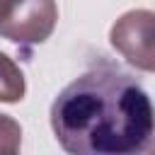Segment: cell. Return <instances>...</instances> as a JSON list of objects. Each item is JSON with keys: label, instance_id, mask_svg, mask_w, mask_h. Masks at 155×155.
I'll use <instances>...</instances> for the list:
<instances>
[{"label": "cell", "instance_id": "2", "mask_svg": "<svg viewBox=\"0 0 155 155\" xmlns=\"http://www.w3.org/2000/svg\"><path fill=\"white\" fill-rule=\"evenodd\" d=\"M58 22L56 0H0V36L19 44H44Z\"/></svg>", "mask_w": 155, "mask_h": 155}, {"label": "cell", "instance_id": "3", "mask_svg": "<svg viewBox=\"0 0 155 155\" xmlns=\"http://www.w3.org/2000/svg\"><path fill=\"white\" fill-rule=\"evenodd\" d=\"M153 12L150 10H131L121 15L111 31V46L138 70H153Z\"/></svg>", "mask_w": 155, "mask_h": 155}, {"label": "cell", "instance_id": "5", "mask_svg": "<svg viewBox=\"0 0 155 155\" xmlns=\"http://www.w3.org/2000/svg\"><path fill=\"white\" fill-rule=\"evenodd\" d=\"M22 145V126L7 116L0 114V153H17Z\"/></svg>", "mask_w": 155, "mask_h": 155}, {"label": "cell", "instance_id": "4", "mask_svg": "<svg viewBox=\"0 0 155 155\" xmlns=\"http://www.w3.org/2000/svg\"><path fill=\"white\" fill-rule=\"evenodd\" d=\"M24 92H27V82L22 68L7 53L0 51V102L15 104L24 97Z\"/></svg>", "mask_w": 155, "mask_h": 155}, {"label": "cell", "instance_id": "1", "mask_svg": "<svg viewBox=\"0 0 155 155\" xmlns=\"http://www.w3.org/2000/svg\"><path fill=\"white\" fill-rule=\"evenodd\" d=\"M51 128L58 145L75 155L148 153L153 104L133 75L99 61L58 92Z\"/></svg>", "mask_w": 155, "mask_h": 155}]
</instances>
